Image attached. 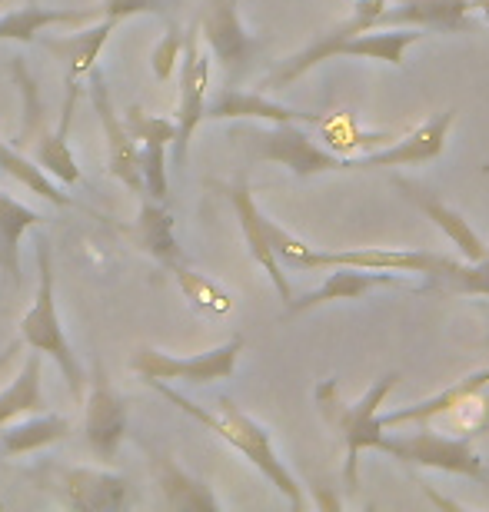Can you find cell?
<instances>
[{
    "label": "cell",
    "mask_w": 489,
    "mask_h": 512,
    "mask_svg": "<svg viewBox=\"0 0 489 512\" xmlns=\"http://www.w3.org/2000/svg\"><path fill=\"white\" fill-rule=\"evenodd\" d=\"M386 4H390V0H360V4L350 10V17L340 20V24L330 27V30H323V34H317V37H313V44L303 47L300 54H293V57L283 60V64L273 70L267 80H263V87H267V90H283V87H290L293 80H300L303 74H307V70L323 64V60H333V50L340 47L343 40L363 34V30H373L376 17H380V10Z\"/></svg>",
    "instance_id": "cell-11"
},
{
    "label": "cell",
    "mask_w": 489,
    "mask_h": 512,
    "mask_svg": "<svg viewBox=\"0 0 489 512\" xmlns=\"http://www.w3.org/2000/svg\"><path fill=\"white\" fill-rule=\"evenodd\" d=\"M250 157L270 160L287 167L293 177L310 180L320 173H346L350 170V157H340L333 150H323L317 140L310 137L300 124H270L243 133Z\"/></svg>",
    "instance_id": "cell-5"
},
{
    "label": "cell",
    "mask_w": 489,
    "mask_h": 512,
    "mask_svg": "<svg viewBox=\"0 0 489 512\" xmlns=\"http://www.w3.org/2000/svg\"><path fill=\"white\" fill-rule=\"evenodd\" d=\"M150 386H154L163 399H170V403L177 406L180 413H187L190 419H197L203 429H210V433L217 436V439H223V443H227L230 449H237V453L247 459L253 469H260L263 479H270V486L277 489V493L287 499L293 509H297V512L307 509V496H303V486L297 483V479H293L290 469L283 466V459L277 456V449H273L270 433L257 423V419H250L247 413H243V409L233 403V399L220 396L217 406L207 409V406L193 403L190 396L177 393V389H173V383L154 380Z\"/></svg>",
    "instance_id": "cell-1"
},
{
    "label": "cell",
    "mask_w": 489,
    "mask_h": 512,
    "mask_svg": "<svg viewBox=\"0 0 489 512\" xmlns=\"http://www.w3.org/2000/svg\"><path fill=\"white\" fill-rule=\"evenodd\" d=\"M470 0H393L380 10L373 30L380 27H420L440 34H466L473 30Z\"/></svg>",
    "instance_id": "cell-16"
},
{
    "label": "cell",
    "mask_w": 489,
    "mask_h": 512,
    "mask_svg": "<svg viewBox=\"0 0 489 512\" xmlns=\"http://www.w3.org/2000/svg\"><path fill=\"white\" fill-rule=\"evenodd\" d=\"M380 453H390L400 459L403 466H420V469H440V473L466 476L476 483H489V469L483 456L476 453L470 436H440L433 429L423 433H403V436H383Z\"/></svg>",
    "instance_id": "cell-7"
},
{
    "label": "cell",
    "mask_w": 489,
    "mask_h": 512,
    "mask_svg": "<svg viewBox=\"0 0 489 512\" xmlns=\"http://www.w3.org/2000/svg\"><path fill=\"white\" fill-rule=\"evenodd\" d=\"M470 7H476V10H480V14L489 20V0H470Z\"/></svg>",
    "instance_id": "cell-38"
},
{
    "label": "cell",
    "mask_w": 489,
    "mask_h": 512,
    "mask_svg": "<svg viewBox=\"0 0 489 512\" xmlns=\"http://www.w3.org/2000/svg\"><path fill=\"white\" fill-rule=\"evenodd\" d=\"M0 170H4L10 180H17L20 187H27L30 193H37V197H44L47 203H54V207H77L74 197L60 190V183L54 177H47L24 150L7 140H0Z\"/></svg>",
    "instance_id": "cell-28"
},
{
    "label": "cell",
    "mask_w": 489,
    "mask_h": 512,
    "mask_svg": "<svg viewBox=\"0 0 489 512\" xmlns=\"http://www.w3.org/2000/svg\"><path fill=\"white\" fill-rule=\"evenodd\" d=\"M137 14L167 17V7H163V0H104V4H100V17H110V20H117V24Z\"/></svg>",
    "instance_id": "cell-35"
},
{
    "label": "cell",
    "mask_w": 489,
    "mask_h": 512,
    "mask_svg": "<svg viewBox=\"0 0 489 512\" xmlns=\"http://www.w3.org/2000/svg\"><path fill=\"white\" fill-rule=\"evenodd\" d=\"M144 449H147L150 473H154L163 506L173 512H220V499L213 496V489L203 483V479L190 476L167 449H157L150 443H144Z\"/></svg>",
    "instance_id": "cell-15"
},
{
    "label": "cell",
    "mask_w": 489,
    "mask_h": 512,
    "mask_svg": "<svg viewBox=\"0 0 489 512\" xmlns=\"http://www.w3.org/2000/svg\"><path fill=\"white\" fill-rule=\"evenodd\" d=\"M180 50H183V30L167 27V34L157 40L154 54H150V70H154V77L160 84L173 77V70L180 64Z\"/></svg>",
    "instance_id": "cell-34"
},
{
    "label": "cell",
    "mask_w": 489,
    "mask_h": 512,
    "mask_svg": "<svg viewBox=\"0 0 489 512\" xmlns=\"http://www.w3.org/2000/svg\"><path fill=\"white\" fill-rule=\"evenodd\" d=\"M426 290H443V293H470V296H489V256L480 263H460L446 260L440 273L430 276Z\"/></svg>",
    "instance_id": "cell-31"
},
{
    "label": "cell",
    "mask_w": 489,
    "mask_h": 512,
    "mask_svg": "<svg viewBox=\"0 0 489 512\" xmlns=\"http://www.w3.org/2000/svg\"><path fill=\"white\" fill-rule=\"evenodd\" d=\"M140 180H144V197L167 203L170 177H167V147L163 143H140Z\"/></svg>",
    "instance_id": "cell-32"
},
{
    "label": "cell",
    "mask_w": 489,
    "mask_h": 512,
    "mask_svg": "<svg viewBox=\"0 0 489 512\" xmlns=\"http://www.w3.org/2000/svg\"><path fill=\"white\" fill-rule=\"evenodd\" d=\"M486 386H489V366H486V370H476L470 376H463L460 383H453L450 389H443V393L423 399V403L380 416V423H383V429H400L406 423H430V419L440 416V413H450V409L470 406V399L480 396Z\"/></svg>",
    "instance_id": "cell-24"
},
{
    "label": "cell",
    "mask_w": 489,
    "mask_h": 512,
    "mask_svg": "<svg viewBox=\"0 0 489 512\" xmlns=\"http://www.w3.org/2000/svg\"><path fill=\"white\" fill-rule=\"evenodd\" d=\"M70 436V419L57 413H34V416H20L14 423L0 426V456L14 459V456H30L40 449L64 443Z\"/></svg>",
    "instance_id": "cell-23"
},
{
    "label": "cell",
    "mask_w": 489,
    "mask_h": 512,
    "mask_svg": "<svg viewBox=\"0 0 489 512\" xmlns=\"http://www.w3.org/2000/svg\"><path fill=\"white\" fill-rule=\"evenodd\" d=\"M0 4H4V0H0Z\"/></svg>",
    "instance_id": "cell-39"
},
{
    "label": "cell",
    "mask_w": 489,
    "mask_h": 512,
    "mask_svg": "<svg viewBox=\"0 0 489 512\" xmlns=\"http://www.w3.org/2000/svg\"><path fill=\"white\" fill-rule=\"evenodd\" d=\"M37 296H34V306L24 313L20 320V340H24L30 350L50 356L57 363L60 376L67 380L70 396L84 399V383H87V373L80 366L74 346H70L67 333H64V323H60V313H57V283H54V256H50V240L40 237L37 240Z\"/></svg>",
    "instance_id": "cell-3"
},
{
    "label": "cell",
    "mask_w": 489,
    "mask_h": 512,
    "mask_svg": "<svg viewBox=\"0 0 489 512\" xmlns=\"http://www.w3.org/2000/svg\"><path fill=\"white\" fill-rule=\"evenodd\" d=\"M100 17V7H40L27 4L0 17V40H17V44H37V37L50 27H84Z\"/></svg>",
    "instance_id": "cell-21"
},
{
    "label": "cell",
    "mask_w": 489,
    "mask_h": 512,
    "mask_svg": "<svg viewBox=\"0 0 489 512\" xmlns=\"http://www.w3.org/2000/svg\"><path fill=\"white\" fill-rule=\"evenodd\" d=\"M27 157L37 163L40 170L47 173V177H54L57 183H67V187H77L80 180H84V173H80L74 153L67 147V127L60 124V130H40L34 140L27 143Z\"/></svg>",
    "instance_id": "cell-29"
},
{
    "label": "cell",
    "mask_w": 489,
    "mask_h": 512,
    "mask_svg": "<svg viewBox=\"0 0 489 512\" xmlns=\"http://www.w3.org/2000/svg\"><path fill=\"white\" fill-rule=\"evenodd\" d=\"M393 187L403 193L406 200L413 203L416 210L423 213V217H430L436 227H440L446 237L453 240V247L460 250L470 263H480L489 256V247L476 237V230L470 227V220L463 217V213H456L453 207H446V203L436 197V193H430L426 187H420V183L413 180H403V177H393Z\"/></svg>",
    "instance_id": "cell-18"
},
{
    "label": "cell",
    "mask_w": 489,
    "mask_h": 512,
    "mask_svg": "<svg viewBox=\"0 0 489 512\" xmlns=\"http://www.w3.org/2000/svg\"><path fill=\"white\" fill-rule=\"evenodd\" d=\"M124 117V127L130 130V137L140 140V143H163V147H173L177 140V124L170 117H154L147 114L140 104H130Z\"/></svg>",
    "instance_id": "cell-33"
},
{
    "label": "cell",
    "mask_w": 489,
    "mask_h": 512,
    "mask_svg": "<svg viewBox=\"0 0 489 512\" xmlns=\"http://www.w3.org/2000/svg\"><path fill=\"white\" fill-rule=\"evenodd\" d=\"M400 380H403L400 373L380 376L370 393L353 406L343 403L336 380H323L317 386L320 416L326 419V426H330L346 446V463H343V489L346 493H356V489H360V456L366 453V449H380V439L386 436V429L380 423V406L386 403V396L400 386Z\"/></svg>",
    "instance_id": "cell-2"
},
{
    "label": "cell",
    "mask_w": 489,
    "mask_h": 512,
    "mask_svg": "<svg viewBox=\"0 0 489 512\" xmlns=\"http://www.w3.org/2000/svg\"><path fill=\"white\" fill-rule=\"evenodd\" d=\"M130 237L140 250L163 266V270H177L183 260V250L177 243V230H173V217L167 210V203L160 200H150V197H140V213H137V223L130 230Z\"/></svg>",
    "instance_id": "cell-22"
},
{
    "label": "cell",
    "mask_w": 489,
    "mask_h": 512,
    "mask_svg": "<svg viewBox=\"0 0 489 512\" xmlns=\"http://www.w3.org/2000/svg\"><path fill=\"white\" fill-rule=\"evenodd\" d=\"M114 30H117V20L97 17V20H90V24L77 27L74 34H67V37H37V40L44 44V50H50V54L60 60L67 87H77L80 80L97 67V57L104 54Z\"/></svg>",
    "instance_id": "cell-17"
},
{
    "label": "cell",
    "mask_w": 489,
    "mask_h": 512,
    "mask_svg": "<svg viewBox=\"0 0 489 512\" xmlns=\"http://www.w3.org/2000/svg\"><path fill=\"white\" fill-rule=\"evenodd\" d=\"M203 120H267V124H323L320 114H303V110L283 107L277 100L250 94V90L227 87L220 90L217 100L207 104Z\"/></svg>",
    "instance_id": "cell-19"
},
{
    "label": "cell",
    "mask_w": 489,
    "mask_h": 512,
    "mask_svg": "<svg viewBox=\"0 0 489 512\" xmlns=\"http://www.w3.org/2000/svg\"><path fill=\"white\" fill-rule=\"evenodd\" d=\"M456 120V110H443L423 127H416L406 137H396L393 147L376 150L370 157H350V170H390V167H416V163H433L443 157L446 137Z\"/></svg>",
    "instance_id": "cell-13"
},
{
    "label": "cell",
    "mask_w": 489,
    "mask_h": 512,
    "mask_svg": "<svg viewBox=\"0 0 489 512\" xmlns=\"http://www.w3.org/2000/svg\"><path fill=\"white\" fill-rule=\"evenodd\" d=\"M223 190H227L230 207H233V213H237V220H240V230H243V240H247L250 256L263 266V270H267L273 290L280 293V300L290 303L293 300L290 280L283 276V266H280L277 256H273L270 237H267V217H263L260 207H257V200H253V190H250L247 177L233 180L230 187H223Z\"/></svg>",
    "instance_id": "cell-14"
},
{
    "label": "cell",
    "mask_w": 489,
    "mask_h": 512,
    "mask_svg": "<svg viewBox=\"0 0 489 512\" xmlns=\"http://www.w3.org/2000/svg\"><path fill=\"white\" fill-rule=\"evenodd\" d=\"M80 403H84L87 449L94 453V459H100V463L117 459L120 443H124V436H127L130 416H127V403L114 393V386L107 383L100 360L94 363V380H90L87 396L80 399Z\"/></svg>",
    "instance_id": "cell-10"
},
{
    "label": "cell",
    "mask_w": 489,
    "mask_h": 512,
    "mask_svg": "<svg viewBox=\"0 0 489 512\" xmlns=\"http://www.w3.org/2000/svg\"><path fill=\"white\" fill-rule=\"evenodd\" d=\"M44 223L37 210L27 203L14 200L10 193H0V273L7 276L10 286H20V237Z\"/></svg>",
    "instance_id": "cell-26"
},
{
    "label": "cell",
    "mask_w": 489,
    "mask_h": 512,
    "mask_svg": "<svg viewBox=\"0 0 489 512\" xmlns=\"http://www.w3.org/2000/svg\"><path fill=\"white\" fill-rule=\"evenodd\" d=\"M27 479L74 512H120L130 499L127 476L110 473V469L60 466L44 459L40 466L30 469Z\"/></svg>",
    "instance_id": "cell-4"
},
{
    "label": "cell",
    "mask_w": 489,
    "mask_h": 512,
    "mask_svg": "<svg viewBox=\"0 0 489 512\" xmlns=\"http://www.w3.org/2000/svg\"><path fill=\"white\" fill-rule=\"evenodd\" d=\"M40 373H44V353H30L24 370L14 376V383L0 389V426L14 423L20 416L47 413L44 386H40Z\"/></svg>",
    "instance_id": "cell-27"
},
{
    "label": "cell",
    "mask_w": 489,
    "mask_h": 512,
    "mask_svg": "<svg viewBox=\"0 0 489 512\" xmlns=\"http://www.w3.org/2000/svg\"><path fill=\"white\" fill-rule=\"evenodd\" d=\"M207 87H210V57L203 54L200 27L193 24L183 30V50H180V87H177V140H173V160L177 167L187 163L190 140L197 127L203 124V110H207Z\"/></svg>",
    "instance_id": "cell-8"
},
{
    "label": "cell",
    "mask_w": 489,
    "mask_h": 512,
    "mask_svg": "<svg viewBox=\"0 0 489 512\" xmlns=\"http://www.w3.org/2000/svg\"><path fill=\"white\" fill-rule=\"evenodd\" d=\"M87 84H90L87 87L90 107H94L100 130H104V143H107V173L124 183L134 197H144V180H140V143L130 137V130L124 127V117L117 114L110 87L97 67L87 74Z\"/></svg>",
    "instance_id": "cell-9"
},
{
    "label": "cell",
    "mask_w": 489,
    "mask_h": 512,
    "mask_svg": "<svg viewBox=\"0 0 489 512\" xmlns=\"http://www.w3.org/2000/svg\"><path fill=\"white\" fill-rule=\"evenodd\" d=\"M243 353V336H230L227 343L213 346L207 353L197 356H173L154 350V346H140L130 356V370L137 376H144V383H190V386H207L230 380L237 373V360Z\"/></svg>",
    "instance_id": "cell-6"
},
{
    "label": "cell",
    "mask_w": 489,
    "mask_h": 512,
    "mask_svg": "<svg viewBox=\"0 0 489 512\" xmlns=\"http://www.w3.org/2000/svg\"><path fill=\"white\" fill-rule=\"evenodd\" d=\"M173 280H177L180 293L187 296L190 306L197 313H203V316H227L233 310V296L223 290L217 280H210V276L190 270L187 263H180L177 270H173Z\"/></svg>",
    "instance_id": "cell-30"
},
{
    "label": "cell",
    "mask_w": 489,
    "mask_h": 512,
    "mask_svg": "<svg viewBox=\"0 0 489 512\" xmlns=\"http://www.w3.org/2000/svg\"><path fill=\"white\" fill-rule=\"evenodd\" d=\"M390 4H393V0H390Z\"/></svg>",
    "instance_id": "cell-40"
},
{
    "label": "cell",
    "mask_w": 489,
    "mask_h": 512,
    "mask_svg": "<svg viewBox=\"0 0 489 512\" xmlns=\"http://www.w3.org/2000/svg\"><path fill=\"white\" fill-rule=\"evenodd\" d=\"M426 34L420 27H380V30H363L350 40H343L333 50V57H366V60H380V64L403 67V57L416 40H423Z\"/></svg>",
    "instance_id": "cell-25"
},
{
    "label": "cell",
    "mask_w": 489,
    "mask_h": 512,
    "mask_svg": "<svg viewBox=\"0 0 489 512\" xmlns=\"http://www.w3.org/2000/svg\"><path fill=\"white\" fill-rule=\"evenodd\" d=\"M313 506L323 509V512H340L343 499H340V493H336L333 483L320 479V483H313Z\"/></svg>",
    "instance_id": "cell-36"
},
{
    "label": "cell",
    "mask_w": 489,
    "mask_h": 512,
    "mask_svg": "<svg viewBox=\"0 0 489 512\" xmlns=\"http://www.w3.org/2000/svg\"><path fill=\"white\" fill-rule=\"evenodd\" d=\"M383 286H403L400 276H393L390 270H356V266H333V273L326 276L320 290H313L307 296H293L287 303V313H307L313 306L333 303V300H360V296L383 290Z\"/></svg>",
    "instance_id": "cell-20"
},
{
    "label": "cell",
    "mask_w": 489,
    "mask_h": 512,
    "mask_svg": "<svg viewBox=\"0 0 489 512\" xmlns=\"http://www.w3.org/2000/svg\"><path fill=\"white\" fill-rule=\"evenodd\" d=\"M20 346H24V340H20V336H17V340H14V343H10V346H7V350H4V353H0V370H4V366H7L10 360H14V353L20 350Z\"/></svg>",
    "instance_id": "cell-37"
},
{
    "label": "cell",
    "mask_w": 489,
    "mask_h": 512,
    "mask_svg": "<svg viewBox=\"0 0 489 512\" xmlns=\"http://www.w3.org/2000/svg\"><path fill=\"white\" fill-rule=\"evenodd\" d=\"M197 27H200V40L210 47V54L227 70L230 80L243 74V67L257 54V40L243 27L237 0H207Z\"/></svg>",
    "instance_id": "cell-12"
}]
</instances>
